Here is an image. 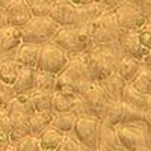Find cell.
Listing matches in <instances>:
<instances>
[{"instance_id": "obj_1", "label": "cell", "mask_w": 151, "mask_h": 151, "mask_svg": "<svg viewBox=\"0 0 151 151\" xmlns=\"http://www.w3.org/2000/svg\"><path fill=\"white\" fill-rule=\"evenodd\" d=\"M94 82L86 59H71L68 65L56 76L55 91L80 97Z\"/></svg>"}, {"instance_id": "obj_2", "label": "cell", "mask_w": 151, "mask_h": 151, "mask_svg": "<svg viewBox=\"0 0 151 151\" xmlns=\"http://www.w3.org/2000/svg\"><path fill=\"white\" fill-rule=\"evenodd\" d=\"M118 44L113 45H94L86 53V64L89 67V71L95 82H100L110 74L116 73L118 62L124 56L121 48L115 50Z\"/></svg>"}, {"instance_id": "obj_3", "label": "cell", "mask_w": 151, "mask_h": 151, "mask_svg": "<svg viewBox=\"0 0 151 151\" xmlns=\"http://www.w3.org/2000/svg\"><path fill=\"white\" fill-rule=\"evenodd\" d=\"M86 27L91 33L94 45H113L119 42L121 27L113 9H109L107 12L97 17L94 21L86 24Z\"/></svg>"}, {"instance_id": "obj_4", "label": "cell", "mask_w": 151, "mask_h": 151, "mask_svg": "<svg viewBox=\"0 0 151 151\" xmlns=\"http://www.w3.org/2000/svg\"><path fill=\"white\" fill-rule=\"evenodd\" d=\"M52 41L58 44L60 48H64L68 55L70 53H88L94 47L91 33L86 26L59 27V30L55 33Z\"/></svg>"}, {"instance_id": "obj_5", "label": "cell", "mask_w": 151, "mask_h": 151, "mask_svg": "<svg viewBox=\"0 0 151 151\" xmlns=\"http://www.w3.org/2000/svg\"><path fill=\"white\" fill-rule=\"evenodd\" d=\"M115 129L122 150L137 151L142 147H150V127L144 119L124 122L116 125Z\"/></svg>"}, {"instance_id": "obj_6", "label": "cell", "mask_w": 151, "mask_h": 151, "mask_svg": "<svg viewBox=\"0 0 151 151\" xmlns=\"http://www.w3.org/2000/svg\"><path fill=\"white\" fill-rule=\"evenodd\" d=\"M59 27L60 26L52 17H32L24 26L20 27V32L23 42H33L42 45L53 40Z\"/></svg>"}, {"instance_id": "obj_7", "label": "cell", "mask_w": 151, "mask_h": 151, "mask_svg": "<svg viewBox=\"0 0 151 151\" xmlns=\"http://www.w3.org/2000/svg\"><path fill=\"white\" fill-rule=\"evenodd\" d=\"M70 60H71L70 55L65 52L64 48H60L53 41H48V42L42 44L41 56H40V62H38V68L36 70L53 73V74L58 76L62 70L68 65Z\"/></svg>"}, {"instance_id": "obj_8", "label": "cell", "mask_w": 151, "mask_h": 151, "mask_svg": "<svg viewBox=\"0 0 151 151\" xmlns=\"http://www.w3.org/2000/svg\"><path fill=\"white\" fill-rule=\"evenodd\" d=\"M98 129L100 119L92 115H79L74 125V136L82 147L88 151H97L98 147Z\"/></svg>"}, {"instance_id": "obj_9", "label": "cell", "mask_w": 151, "mask_h": 151, "mask_svg": "<svg viewBox=\"0 0 151 151\" xmlns=\"http://www.w3.org/2000/svg\"><path fill=\"white\" fill-rule=\"evenodd\" d=\"M80 97L83 100L88 112H89L92 116L98 118L100 121H101V118L104 115L106 109L109 107V104L113 101V100L106 94V91L103 89L101 85H100L98 82H94Z\"/></svg>"}, {"instance_id": "obj_10", "label": "cell", "mask_w": 151, "mask_h": 151, "mask_svg": "<svg viewBox=\"0 0 151 151\" xmlns=\"http://www.w3.org/2000/svg\"><path fill=\"white\" fill-rule=\"evenodd\" d=\"M113 12L116 15L121 30H139L148 23V18L142 9L129 2H122L116 8H113Z\"/></svg>"}, {"instance_id": "obj_11", "label": "cell", "mask_w": 151, "mask_h": 151, "mask_svg": "<svg viewBox=\"0 0 151 151\" xmlns=\"http://www.w3.org/2000/svg\"><path fill=\"white\" fill-rule=\"evenodd\" d=\"M53 9L50 12L52 17L60 27L76 26L80 27V6L73 5L70 0H53Z\"/></svg>"}, {"instance_id": "obj_12", "label": "cell", "mask_w": 151, "mask_h": 151, "mask_svg": "<svg viewBox=\"0 0 151 151\" xmlns=\"http://www.w3.org/2000/svg\"><path fill=\"white\" fill-rule=\"evenodd\" d=\"M139 30H121L119 36V48L124 56H130L134 59L142 60V58L147 55V50L139 41Z\"/></svg>"}, {"instance_id": "obj_13", "label": "cell", "mask_w": 151, "mask_h": 151, "mask_svg": "<svg viewBox=\"0 0 151 151\" xmlns=\"http://www.w3.org/2000/svg\"><path fill=\"white\" fill-rule=\"evenodd\" d=\"M5 11H6L9 24L11 26H15V27L24 26L33 17L26 0H14V2H9L5 6Z\"/></svg>"}, {"instance_id": "obj_14", "label": "cell", "mask_w": 151, "mask_h": 151, "mask_svg": "<svg viewBox=\"0 0 151 151\" xmlns=\"http://www.w3.org/2000/svg\"><path fill=\"white\" fill-rule=\"evenodd\" d=\"M23 44V38L20 27L6 26L0 29V58H3L9 53H15L17 48Z\"/></svg>"}, {"instance_id": "obj_15", "label": "cell", "mask_w": 151, "mask_h": 151, "mask_svg": "<svg viewBox=\"0 0 151 151\" xmlns=\"http://www.w3.org/2000/svg\"><path fill=\"white\" fill-rule=\"evenodd\" d=\"M119 141L116 129L112 125L100 121V129H98V147L97 151H116L119 150Z\"/></svg>"}, {"instance_id": "obj_16", "label": "cell", "mask_w": 151, "mask_h": 151, "mask_svg": "<svg viewBox=\"0 0 151 151\" xmlns=\"http://www.w3.org/2000/svg\"><path fill=\"white\" fill-rule=\"evenodd\" d=\"M41 44H33V42H23L17 48V56L15 59L20 62L23 67L29 68H38V62L41 56Z\"/></svg>"}, {"instance_id": "obj_17", "label": "cell", "mask_w": 151, "mask_h": 151, "mask_svg": "<svg viewBox=\"0 0 151 151\" xmlns=\"http://www.w3.org/2000/svg\"><path fill=\"white\" fill-rule=\"evenodd\" d=\"M35 77H36V68L29 67H21L17 79L12 85L17 95L20 94H27L32 89H35Z\"/></svg>"}, {"instance_id": "obj_18", "label": "cell", "mask_w": 151, "mask_h": 151, "mask_svg": "<svg viewBox=\"0 0 151 151\" xmlns=\"http://www.w3.org/2000/svg\"><path fill=\"white\" fill-rule=\"evenodd\" d=\"M141 65H142V62L139 59H134L130 56H122L118 62L116 73L119 74V77L125 83H130L137 76V73L141 71Z\"/></svg>"}, {"instance_id": "obj_19", "label": "cell", "mask_w": 151, "mask_h": 151, "mask_svg": "<svg viewBox=\"0 0 151 151\" xmlns=\"http://www.w3.org/2000/svg\"><path fill=\"white\" fill-rule=\"evenodd\" d=\"M53 118V112H40L35 110L29 119V134L40 137L41 133L50 127Z\"/></svg>"}, {"instance_id": "obj_20", "label": "cell", "mask_w": 151, "mask_h": 151, "mask_svg": "<svg viewBox=\"0 0 151 151\" xmlns=\"http://www.w3.org/2000/svg\"><path fill=\"white\" fill-rule=\"evenodd\" d=\"M53 92L55 91H42V89H32L30 92H27L33 109L40 112H52Z\"/></svg>"}, {"instance_id": "obj_21", "label": "cell", "mask_w": 151, "mask_h": 151, "mask_svg": "<svg viewBox=\"0 0 151 151\" xmlns=\"http://www.w3.org/2000/svg\"><path fill=\"white\" fill-rule=\"evenodd\" d=\"M98 83L101 85V88L106 91V94L113 100V101H119L121 100V94H122V89L125 86V82L119 77L118 73L110 74L109 77L100 80Z\"/></svg>"}, {"instance_id": "obj_22", "label": "cell", "mask_w": 151, "mask_h": 151, "mask_svg": "<svg viewBox=\"0 0 151 151\" xmlns=\"http://www.w3.org/2000/svg\"><path fill=\"white\" fill-rule=\"evenodd\" d=\"M147 98H148V95L139 92L132 83H125L124 89H122V94H121V101L122 103L136 106V107H139L142 110L147 109Z\"/></svg>"}, {"instance_id": "obj_23", "label": "cell", "mask_w": 151, "mask_h": 151, "mask_svg": "<svg viewBox=\"0 0 151 151\" xmlns=\"http://www.w3.org/2000/svg\"><path fill=\"white\" fill-rule=\"evenodd\" d=\"M64 134L65 133H62L58 129H55V127L50 125V127L45 129L41 133V136L38 137V139H40L41 150L42 151H56V148L59 147V144L62 141V137H64Z\"/></svg>"}, {"instance_id": "obj_24", "label": "cell", "mask_w": 151, "mask_h": 151, "mask_svg": "<svg viewBox=\"0 0 151 151\" xmlns=\"http://www.w3.org/2000/svg\"><path fill=\"white\" fill-rule=\"evenodd\" d=\"M76 119H77V115L70 112H59V113H53V118H52V127L58 129L62 133H70L74 130V125H76Z\"/></svg>"}, {"instance_id": "obj_25", "label": "cell", "mask_w": 151, "mask_h": 151, "mask_svg": "<svg viewBox=\"0 0 151 151\" xmlns=\"http://www.w3.org/2000/svg\"><path fill=\"white\" fill-rule=\"evenodd\" d=\"M21 64L17 59H8L0 62V80L6 85H14L17 76L21 70Z\"/></svg>"}, {"instance_id": "obj_26", "label": "cell", "mask_w": 151, "mask_h": 151, "mask_svg": "<svg viewBox=\"0 0 151 151\" xmlns=\"http://www.w3.org/2000/svg\"><path fill=\"white\" fill-rule=\"evenodd\" d=\"M122 118H124V112H122V101H112L109 104V107L106 109L104 115L101 118L103 122L112 125V127H116V125L122 124Z\"/></svg>"}, {"instance_id": "obj_27", "label": "cell", "mask_w": 151, "mask_h": 151, "mask_svg": "<svg viewBox=\"0 0 151 151\" xmlns=\"http://www.w3.org/2000/svg\"><path fill=\"white\" fill-rule=\"evenodd\" d=\"M76 98L74 95L65 94V92H59L55 91L53 92V113H59V112H70L76 103Z\"/></svg>"}, {"instance_id": "obj_28", "label": "cell", "mask_w": 151, "mask_h": 151, "mask_svg": "<svg viewBox=\"0 0 151 151\" xmlns=\"http://www.w3.org/2000/svg\"><path fill=\"white\" fill-rule=\"evenodd\" d=\"M56 86V74L47 73L36 70V77H35V89H42V91H55Z\"/></svg>"}, {"instance_id": "obj_29", "label": "cell", "mask_w": 151, "mask_h": 151, "mask_svg": "<svg viewBox=\"0 0 151 151\" xmlns=\"http://www.w3.org/2000/svg\"><path fill=\"white\" fill-rule=\"evenodd\" d=\"M33 17H50L53 9V0H26Z\"/></svg>"}, {"instance_id": "obj_30", "label": "cell", "mask_w": 151, "mask_h": 151, "mask_svg": "<svg viewBox=\"0 0 151 151\" xmlns=\"http://www.w3.org/2000/svg\"><path fill=\"white\" fill-rule=\"evenodd\" d=\"M139 92L145 94V95H151V76L148 74V71L141 65V71L137 73V76L130 82Z\"/></svg>"}, {"instance_id": "obj_31", "label": "cell", "mask_w": 151, "mask_h": 151, "mask_svg": "<svg viewBox=\"0 0 151 151\" xmlns=\"http://www.w3.org/2000/svg\"><path fill=\"white\" fill-rule=\"evenodd\" d=\"M15 147H17V151H42L40 145V139L32 134L24 136L23 139H20L15 144Z\"/></svg>"}, {"instance_id": "obj_32", "label": "cell", "mask_w": 151, "mask_h": 151, "mask_svg": "<svg viewBox=\"0 0 151 151\" xmlns=\"http://www.w3.org/2000/svg\"><path fill=\"white\" fill-rule=\"evenodd\" d=\"M122 112H124L122 124L124 122H132V121L144 119V115H145V110L136 107V106H132V104H125V103H122Z\"/></svg>"}, {"instance_id": "obj_33", "label": "cell", "mask_w": 151, "mask_h": 151, "mask_svg": "<svg viewBox=\"0 0 151 151\" xmlns=\"http://www.w3.org/2000/svg\"><path fill=\"white\" fill-rule=\"evenodd\" d=\"M15 97H17V94L14 91V88H12V85H6L0 80V106L5 107Z\"/></svg>"}, {"instance_id": "obj_34", "label": "cell", "mask_w": 151, "mask_h": 151, "mask_svg": "<svg viewBox=\"0 0 151 151\" xmlns=\"http://www.w3.org/2000/svg\"><path fill=\"white\" fill-rule=\"evenodd\" d=\"M56 151H80V147L73 137L64 134V137H62V141H60L59 147L56 148Z\"/></svg>"}, {"instance_id": "obj_35", "label": "cell", "mask_w": 151, "mask_h": 151, "mask_svg": "<svg viewBox=\"0 0 151 151\" xmlns=\"http://www.w3.org/2000/svg\"><path fill=\"white\" fill-rule=\"evenodd\" d=\"M139 41L141 44L144 45V48L147 50H151V27L148 26V24H145V26L142 29H139Z\"/></svg>"}, {"instance_id": "obj_36", "label": "cell", "mask_w": 151, "mask_h": 151, "mask_svg": "<svg viewBox=\"0 0 151 151\" xmlns=\"http://www.w3.org/2000/svg\"><path fill=\"white\" fill-rule=\"evenodd\" d=\"M0 129H2L5 133H8V134L12 130V122H11V118H9V113L2 106H0Z\"/></svg>"}, {"instance_id": "obj_37", "label": "cell", "mask_w": 151, "mask_h": 151, "mask_svg": "<svg viewBox=\"0 0 151 151\" xmlns=\"http://www.w3.org/2000/svg\"><path fill=\"white\" fill-rule=\"evenodd\" d=\"M144 121L147 122V125H148L150 130H151V95H148V98H147V109H145Z\"/></svg>"}, {"instance_id": "obj_38", "label": "cell", "mask_w": 151, "mask_h": 151, "mask_svg": "<svg viewBox=\"0 0 151 151\" xmlns=\"http://www.w3.org/2000/svg\"><path fill=\"white\" fill-rule=\"evenodd\" d=\"M125 2H129V3L137 6V8H141L142 11L151 6V0H125Z\"/></svg>"}, {"instance_id": "obj_39", "label": "cell", "mask_w": 151, "mask_h": 151, "mask_svg": "<svg viewBox=\"0 0 151 151\" xmlns=\"http://www.w3.org/2000/svg\"><path fill=\"white\" fill-rule=\"evenodd\" d=\"M76 6H86V5H95V3H104L103 0H70Z\"/></svg>"}, {"instance_id": "obj_40", "label": "cell", "mask_w": 151, "mask_h": 151, "mask_svg": "<svg viewBox=\"0 0 151 151\" xmlns=\"http://www.w3.org/2000/svg\"><path fill=\"white\" fill-rule=\"evenodd\" d=\"M6 26H9V21H8L6 11H5V8L2 6V8H0V29H3V27H6Z\"/></svg>"}, {"instance_id": "obj_41", "label": "cell", "mask_w": 151, "mask_h": 151, "mask_svg": "<svg viewBox=\"0 0 151 151\" xmlns=\"http://www.w3.org/2000/svg\"><path fill=\"white\" fill-rule=\"evenodd\" d=\"M9 144V134L0 129V148H5Z\"/></svg>"}, {"instance_id": "obj_42", "label": "cell", "mask_w": 151, "mask_h": 151, "mask_svg": "<svg viewBox=\"0 0 151 151\" xmlns=\"http://www.w3.org/2000/svg\"><path fill=\"white\" fill-rule=\"evenodd\" d=\"M104 5H107L109 8H116L118 5H121L122 2H125V0H103Z\"/></svg>"}, {"instance_id": "obj_43", "label": "cell", "mask_w": 151, "mask_h": 151, "mask_svg": "<svg viewBox=\"0 0 151 151\" xmlns=\"http://www.w3.org/2000/svg\"><path fill=\"white\" fill-rule=\"evenodd\" d=\"M142 64H151V50H148V52H147V55L142 58Z\"/></svg>"}, {"instance_id": "obj_44", "label": "cell", "mask_w": 151, "mask_h": 151, "mask_svg": "<svg viewBox=\"0 0 151 151\" xmlns=\"http://www.w3.org/2000/svg\"><path fill=\"white\" fill-rule=\"evenodd\" d=\"M3 150H5V151H17V147H15V144H11V142H9Z\"/></svg>"}, {"instance_id": "obj_45", "label": "cell", "mask_w": 151, "mask_h": 151, "mask_svg": "<svg viewBox=\"0 0 151 151\" xmlns=\"http://www.w3.org/2000/svg\"><path fill=\"white\" fill-rule=\"evenodd\" d=\"M137 151H151V147H142V148H139Z\"/></svg>"}, {"instance_id": "obj_46", "label": "cell", "mask_w": 151, "mask_h": 151, "mask_svg": "<svg viewBox=\"0 0 151 151\" xmlns=\"http://www.w3.org/2000/svg\"><path fill=\"white\" fill-rule=\"evenodd\" d=\"M2 2H3V8H5V6H6L9 2H14V0H2Z\"/></svg>"}, {"instance_id": "obj_47", "label": "cell", "mask_w": 151, "mask_h": 151, "mask_svg": "<svg viewBox=\"0 0 151 151\" xmlns=\"http://www.w3.org/2000/svg\"><path fill=\"white\" fill-rule=\"evenodd\" d=\"M150 147H151V130H150Z\"/></svg>"}, {"instance_id": "obj_48", "label": "cell", "mask_w": 151, "mask_h": 151, "mask_svg": "<svg viewBox=\"0 0 151 151\" xmlns=\"http://www.w3.org/2000/svg\"><path fill=\"white\" fill-rule=\"evenodd\" d=\"M3 6V2H2V0H0V8H2Z\"/></svg>"}, {"instance_id": "obj_49", "label": "cell", "mask_w": 151, "mask_h": 151, "mask_svg": "<svg viewBox=\"0 0 151 151\" xmlns=\"http://www.w3.org/2000/svg\"><path fill=\"white\" fill-rule=\"evenodd\" d=\"M147 24H148V26H150V27H151V21H148V23H147Z\"/></svg>"}, {"instance_id": "obj_50", "label": "cell", "mask_w": 151, "mask_h": 151, "mask_svg": "<svg viewBox=\"0 0 151 151\" xmlns=\"http://www.w3.org/2000/svg\"><path fill=\"white\" fill-rule=\"evenodd\" d=\"M116 151H125V150H122V148H119V150H116Z\"/></svg>"}]
</instances>
